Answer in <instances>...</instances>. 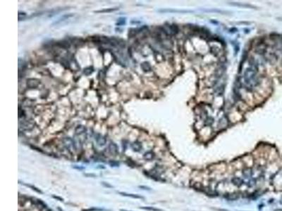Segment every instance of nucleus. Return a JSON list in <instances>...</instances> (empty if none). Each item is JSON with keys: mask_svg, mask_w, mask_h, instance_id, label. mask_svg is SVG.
<instances>
[{"mask_svg": "<svg viewBox=\"0 0 282 211\" xmlns=\"http://www.w3.org/2000/svg\"><path fill=\"white\" fill-rule=\"evenodd\" d=\"M257 66L255 63H250L249 67L244 72L243 82L246 88L251 90L258 84Z\"/></svg>", "mask_w": 282, "mask_h": 211, "instance_id": "obj_1", "label": "nucleus"}, {"mask_svg": "<svg viewBox=\"0 0 282 211\" xmlns=\"http://www.w3.org/2000/svg\"><path fill=\"white\" fill-rule=\"evenodd\" d=\"M40 83V81L36 78H30L27 80L26 84L29 88H36Z\"/></svg>", "mask_w": 282, "mask_h": 211, "instance_id": "obj_2", "label": "nucleus"}, {"mask_svg": "<svg viewBox=\"0 0 282 211\" xmlns=\"http://www.w3.org/2000/svg\"><path fill=\"white\" fill-rule=\"evenodd\" d=\"M63 142H64V146H65L66 148H68V150H73V148H75L74 142H73L72 139L69 138V137H65V138L63 139Z\"/></svg>", "mask_w": 282, "mask_h": 211, "instance_id": "obj_3", "label": "nucleus"}, {"mask_svg": "<svg viewBox=\"0 0 282 211\" xmlns=\"http://www.w3.org/2000/svg\"><path fill=\"white\" fill-rule=\"evenodd\" d=\"M74 15L73 14V13H69V14H65L64 15V16H62V17H60L58 19L57 21H55L54 23H53V25H57V24H59V23H61L62 22H63V21H66V20H68L69 18H71V17H72Z\"/></svg>", "mask_w": 282, "mask_h": 211, "instance_id": "obj_4", "label": "nucleus"}, {"mask_svg": "<svg viewBox=\"0 0 282 211\" xmlns=\"http://www.w3.org/2000/svg\"><path fill=\"white\" fill-rule=\"evenodd\" d=\"M109 151L110 152L111 154L112 155H116L118 153V147L117 145L114 143H110L109 145Z\"/></svg>", "mask_w": 282, "mask_h": 211, "instance_id": "obj_5", "label": "nucleus"}, {"mask_svg": "<svg viewBox=\"0 0 282 211\" xmlns=\"http://www.w3.org/2000/svg\"><path fill=\"white\" fill-rule=\"evenodd\" d=\"M95 139L97 142H98V143L100 146H104L105 145V143H106V139H105V137L102 136V135H97V137H96Z\"/></svg>", "mask_w": 282, "mask_h": 211, "instance_id": "obj_6", "label": "nucleus"}, {"mask_svg": "<svg viewBox=\"0 0 282 211\" xmlns=\"http://www.w3.org/2000/svg\"><path fill=\"white\" fill-rule=\"evenodd\" d=\"M87 131V128L83 125H78L75 129V132L76 135H82Z\"/></svg>", "mask_w": 282, "mask_h": 211, "instance_id": "obj_7", "label": "nucleus"}, {"mask_svg": "<svg viewBox=\"0 0 282 211\" xmlns=\"http://www.w3.org/2000/svg\"><path fill=\"white\" fill-rule=\"evenodd\" d=\"M131 148H133L134 151H140L142 149V145L140 142L138 141H135L131 144Z\"/></svg>", "mask_w": 282, "mask_h": 211, "instance_id": "obj_8", "label": "nucleus"}, {"mask_svg": "<svg viewBox=\"0 0 282 211\" xmlns=\"http://www.w3.org/2000/svg\"><path fill=\"white\" fill-rule=\"evenodd\" d=\"M141 68H142L143 71L149 72L151 70V65L148 62L145 61V62L141 63Z\"/></svg>", "mask_w": 282, "mask_h": 211, "instance_id": "obj_9", "label": "nucleus"}, {"mask_svg": "<svg viewBox=\"0 0 282 211\" xmlns=\"http://www.w3.org/2000/svg\"><path fill=\"white\" fill-rule=\"evenodd\" d=\"M143 158L147 160H152L153 158H155V154L152 151L146 152V153L143 155Z\"/></svg>", "mask_w": 282, "mask_h": 211, "instance_id": "obj_10", "label": "nucleus"}, {"mask_svg": "<svg viewBox=\"0 0 282 211\" xmlns=\"http://www.w3.org/2000/svg\"><path fill=\"white\" fill-rule=\"evenodd\" d=\"M117 10H119V8H118V7H116V8H104V9H102V10L95 11V13H110V12H113V11H117Z\"/></svg>", "mask_w": 282, "mask_h": 211, "instance_id": "obj_11", "label": "nucleus"}, {"mask_svg": "<svg viewBox=\"0 0 282 211\" xmlns=\"http://www.w3.org/2000/svg\"><path fill=\"white\" fill-rule=\"evenodd\" d=\"M119 194L122 195V196H128V197H131V198H142V196H138V195H136V194H127V193H124V192H119Z\"/></svg>", "mask_w": 282, "mask_h": 211, "instance_id": "obj_12", "label": "nucleus"}, {"mask_svg": "<svg viewBox=\"0 0 282 211\" xmlns=\"http://www.w3.org/2000/svg\"><path fill=\"white\" fill-rule=\"evenodd\" d=\"M33 125H34V124H33V123H30V122H24V123H23V124H22V128L24 129V130H31V129L33 127Z\"/></svg>", "mask_w": 282, "mask_h": 211, "instance_id": "obj_13", "label": "nucleus"}, {"mask_svg": "<svg viewBox=\"0 0 282 211\" xmlns=\"http://www.w3.org/2000/svg\"><path fill=\"white\" fill-rule=\"evenodd\" d=\"M232 182H233L235 185L238 186H240L243 184V180L240 178H238V177H234L233 179H232Z\"/></svg>", "mask_w": 282, "mask_h": 211, "instance_id": "obj_14", "label": "nucleus"}, {"mask_svg": "<svg viewBox=\"0 0 282 211\" xmlns=\"http://www.w3.org/2000/svg\"><path fill=\"white\" fill-rule=\"evenodd\" d=\"M93 71L94 70L93 67H87L83 70V73L85 74V75H90L93 73Z\"/></svg>", "mask_w": 282, "mask_h": 211, "instance_id": "obj_15", "label": "nucleus"}, {"mask_svg": "<svg viewBox=\"0 0 282 211\" xmlns=\"http://www.w3.org/2000/svg\"><path fill=\"white\" fill-rule=\"evenodd\" d=\"M58 44H59V46H60L61 47H63V48H68L69 46H70V44H68V42H66V41H62V42H58Z\"/></svg>", "mask_w": 282, "mask_h": 211, "instance_id": "obj_16", "label": "nucleus"}, {"mask_svg": "<svg viewBox=\"0 0 282 211\" xmlns=\"http://www.w3.org/2000/svg\"><path fill=\"white\" fill-rule=\"evenodd\" d=\"M140 208L145 209V210L150 211H163L162 210H161V209L156 208H153V207H141Z\"/></svg>", "mask_w": 282, "mask_h": 211, "instance_id": "obj_17", "label": "nucleus"}, {"mask_svg": "<svg viewBox=\"0 0 282 211\" xmlns=\"http://www.w3.org/2000/svg\"><path fill=\"white\" fill-rule=\"evenodd\" d=\"M126 23V18H119L117 23V25H123Z\"/></svg>", "mask_w": 282, "mask_h": 211, "instance_id": "obj_18", "label": "nucleus"}, {"mask_svg": "<svg viewBox=\"0 0 282 211\" xmlns=\"http://www.w3.org/2000/svg\"><path fill=\"white\" fill-rule=\"evenodd\" d=\"M18 16H19V21H21V19L25 18V17L26 16V13L25 12H21V11H19Z\"/></svg>", "mask_w": 282, "mask_h": 211, "instance_id": "obj_19", "label": "nucleus"}, {"mask_svg": "<svg viewBox=\"0 0 282 211\" xmlns=\"http://www.w3.org/2000/svg\"><path fill=\"white\" fill-rule=\"evenodd\" d=\"M213 209L216 210H219V211H229L228 210H225V209H220V208H213Z\"/></svg>", "mask_w": 282, "mask_h": 211, "instance_id": "obj_20", "label": "nucleus"}, {"mask_svg": "<svg viewBox=\"0 0 282 211\" xmlns=\"http://www.w3.org/2000/svg\"><path fill=\"white\" fill-rule=\"evenodd\" d=\"M121 211H128V210H121Z\"/></svg>", "mask_w": 282, "mask_h": 211, "instance_id": "obj_21", "label": "nucleus"}]
</instances>
